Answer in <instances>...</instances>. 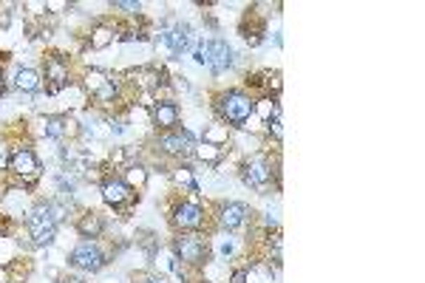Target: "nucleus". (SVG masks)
Wrapping results in <instances>:
<instances>
[{
    "mask_svg": "<svg viewBox=\"0 0 425 283\" xmlns=\"http://www.w3.org/2000/svg\"><path fill=\"white\" fill-rule=\"evenodd\" d=\"M196 62L207 65L212 74H224V71L233 65V48H230L224 40L201 43V46L196 48Z\"/></svg>",
    "mask_w": 425,
    "mask_h": 283,
    "instance_id": "1",
    "label": "nucleus"
},
{
    "mask_svg": "<svg viewBox=\"0 0 425 283\" xmlns=\"http://www.w3.org/2000/svg\"><path fill=\"white\" fill-rule=\"evenodd\" d=\"M219 113L230 125H244L255 113V102L241 91H227L219 97Z\"/></svg>",
    "mask_w": 425,
    "mask_h": 283,
    "instance_id": "2",
    "label": "nucleus"
},
{
    "mask_svg": "<svg viewBox=\"0 0 425 283\" xmlns=\"http://www.w3.org/2000/svg\"><path fill=\"white\" fill-rule=\"evenodd\" d=\"M29 233H32V241L46 247L54 241L57 235V219H54V212L48 204H37L32 209V216H29Z\"/></svg>",
    "mask_w": 425,
    "mask_h": 283,
    "instance_id": "3",
    "label": "nucleus"
},
{
    "mask_svg": "<svg viewBox=\"0 0 425 283\" xmlns=\"http://www.w3.org/2000/svg\"><path fill=\"white\" fill-rule=\"evenodd\" d=\"M71 263H74L77 269H83V272H100L105 266V255L97 247V241L86 238L74 247V252H71Z\"/></svg>",
    "mask_w": 425,
    "mask_h": 283,
    "instance_id": "4",
    "label": "nucleus"
},
{
    "mask_svg": "<svg viewBox=\"0 0 425 283\" xmlns=\"http://www.w3.org/2000/svg\"><path fill=\"white\" fill-rule=\"evenodd\" d=\"M241 176H244V184H247V187H252V190H267L269 181H272V165H269L267 156H252V159L244 162Z\"/></svg>",
    "mask_w": 425,
    "mask_h": 283,
    "instance_id": "5",
    "label": "nucleus"
},
{
    "mask_svg": "<svg viewBox=\"0 0 425 283\" xmlns=\"http://www.w3.org/2000/svg\"><path fill=\"white\" fill-rule=\"evenodd\" d=\"M9 170H12L15 176H20L23 181H29V184L40 179V162H37V156H34L29 148H18V151L12 153Z\"/></svg>",
    "mask_w": 425,
    "mask_h": 283,
    "instance_id": "6",
    "label": "nucleus"
},
{
    "mask_svg": "<svg viewBox=\"0 0 425 283\" xmlns=\"http://www.w3.org/2000/svg\"><path fill=\"white\" fill-rule=\"evenodd\" d=\"M159 148L165 153H170V156H190V153H196V142H193V136L187 130H176L173 127V130L159 136Z\"/></svg>",
    "mask_w": 425,
    "mask_h": 283,
    "instance_id": "7",
    "label": "nucleus"
},
{
    "mask_svg": "<svg viewBox=\"0 0 425 283\" xmlns=\"http://www.w3.org/2000/svg\"><path fill=\"white\" fill-rule=\"evenodd\" d=\"M207 241L204 238H198V235H182V238H176V255L184 261V263H190V266H198V263H204L207 261Z\"/></svg>",
    "mask_w": 425,
    "mask_h": 283,
    "instance_id": "8",
    "label": "nucleus"
},
{
    "mask_svg": "<svg viewBox=\"0 0 425 283\" xmlns=\"http://www.w3.org/2000/svg\"><path fill=\"white\" fill-rule=\"evenodd\" d=\"M173 221H176L179 230H198V227H204V209L193 201H184V204L176 207Z\"/></svg>",
    "mask_w": 425,
    "mask_h": 283,
    "instance_id": "9",
    "label": "nucleus"
},
{
    "mask_svg": "<svg viewBox=\"0 0 425 283\" xmlns=\"http://www.w3.org/2000/svg\"><path fill=\"white\" fill-rule=\"evenodd\" d=\"M86 85H88V91L100 99V102H114V97H116V85L102 74L100 68H94V71H88V77H86Z\"/></svg>",
    "mask_w": 425,
    "mask_h": 283,
    "instance_id": "10",
    "label": "nucleus"
},
{
    "mask_svg": "<svg viewBox=\"0 0 425 283\" xmlns=\"http://www.w3.org/2000/svg\"><path fill=\"white\" fill-rule=\"evenodd\" d=\"M133 198V187H128L122 179H108L102 181V201L111 207H122Z\"/></svg>",
    "mask_w": 425,
    "mask_h": 283,
    "instance_id": "11",
    "label": "nucleus"
},
{
    "mask_svg": "<svg viewBox=\"0 0 425 283\" xmlns=\"http://www.w3.org/2000/svg\"><path fill=\"white\" fill-rule=\"evenodd\" d=\"M247 216H250L247 204H241V201H230V204H224V207H222L219 224H222L224 230H238V227H244V224H247Z\"/></svg>",
    "mask_w": 425,
    "mask_h": 283,
    "instance_id": "12",
    "label": "nucleus"
},
{
    "mask_svg": "<svg viewBox=\"0 0 425 283\" xmlns=\"http://www.w3.org/2000/svg\"><path fill=\"white\" fill-rule=\"evenodd\" d=\"M46 83H48V94H60L68 83V65L57 57H51L46 62Z\"/></svg>",
    "mask_w": 425,
    "mask_h": 283,
    "instance_id": "13",
    "label": "nucleus"
},
{
    "mask_svg": "<svg viewBox=\"0 0 425 283\" xmlns=\"http://www.w3.org/2000/svg\"><path fill=\"white\" fill-rule=\"evenodd\" d=\"M162 46L168 48L170 57H179V54L190 46V29H187V26H173V29H168V32L162 34Z\"/></svg>",
    "mask_w": 425,
    "mask_h": 283,
    "instance_id": "14",
    "label": "nucleus"
},
{
    "mask_svg": "<svg viewBox=\"0 0 425 283\" xmlns=\"http://www.w3.org/2000/svg\"><path fill=\"white\" fill-rule=\"evenodd\" d=\"M154 125H159L162 130H173L179 125V105L168 102V99L156 102L154 105Z\"/></svg>",
    "mask_w": 425,
    "mask_h": 283,
    "instance_id": "15",
    "label": "nucleus"
},
{
    "mask_svg": "<svg viewBox=\"0 0 425 283\" xmlns=\"http://www.w3.org/2000/svg\"><path fill=\"white\" fill-rule=\"evenodd\" d=\"M40 74L34 68H20L18 74H15V88L18 91H26V94H34V91H40Z\"/></svg>",
    "mask_w": 425,
    "mask_h": 283,
    "instance_id": "16",
    "label": "nucleus"
},
{
    "mask_svg": "<svg viewBox=\"0 0 425 283\" xmlns=\"http://www.w3.org/2000/svg\"><path fill=\"white\" fill-rule=\"evenodd\" d=\"M275 275L267 263H252L250 269H244V283H272Z\"/></svg>",
    "mask_w": 425,
    "mask_h": 283,
    "instance_id": "17",
    "label": "nucleus"
},
{
    "mask_svg": "<svg viewBox=\"0 0 425 283\" xmlns=\"http://www.w3.org/2000/svg\"><path fill=\"white\" fill-rule=\"evenodd\" d=\"M77 230H80V235H83V238H97V235L102 233V219L97 216V212H88V216H83V219H80Z\"/></svg>",
    "mask_w": 425,
    "mask_h": 283,
    "instance_id": "18",
    "label": "nucleus"
},
{
    "mask_svg": "<svg viewBox=\"0 0 425 283\" xmlns=\"http://www.w3.org/2000/svg\"><path fill=\"white\" fill-rule=\"evenodd\" d=\"M196 156H198L201 162L216 165V162L224 156V151H222V145H212V142H201V145H196Z\"/></svg>",
    "mask_w": 425,
    "mask_h": 283,
    "instance_id": "19",
    "label": "nucleus"
},
{
    "mask_svg": "<svg viewBox=\"0 0 425 283\" xmlns=\"http://www.w3.org/2000/svg\"><path fill=\"white\" fill-rule=\"evenodd\" d=\"M111 40H114V32L108 26H97L94 34H91V46L94 48H105V46H111Z\"/></svg>",
    "mask_w": 425,
    "mask_h": 283,
    "instance_id": "20",
    "label": "nucleus"
},
{
    "mask_svg": "<svg viewBox=\"0 0 425 283\" xmlns=\"http://www.w3.org/2000/svg\"><path fill=\"white\" fill-rule=\"evenodd\" d=\"M145 179H148L145 167H142V165H133V167H128L125 184H128V187H142V184H145Z\"/></svg>",
    "mask_w": 425,
    "mask_h": 283,
    "instance_id": "21",
    "label": "nucleus"
},
{
    "mask_svg": "<svg viewBox=\"0 0 425 283\" xmlns=\"http://www.w3.org/2000/svg\"><path fill=\"white\" fill-rule=\"evenodd\" d=\"M173 181H176L179 187H184V190L196 193V179H193V170H187V167H179V170L173 173Z\"/></svg>",
    "mask_w": 425,
    "mask_h": 283,
    "instance_id": "22",
    "label": "nucleus"
},
{
    "mask_svg": "<svg viewBox=\"0 0 425 283\" xmlns=\"http://www.w3.org/2000/svg\"><path fill=\"white\" fill-rule=\"evenodd\" d=\"M62 133H65V122L60 116H54V119L46 122V136L48 139H62Z\"/></svg>",
    "mask_w": 425,
    "mask_h": 283,
    "instance_id": "23",
    "label": "nucleus"
},
{
    "mask_svg": "<svg viewBox=\"0 0 425 283\" xmlns=\"http://www.w3.org/2000/svg\"><path fill=\"white\" fill-rule=\"evenodd\" d=\"M267 127H269V133H272V136H275L278 142L283 139V125H281V108H278V111H275V113H272V116L267 119Z\"/></svg>",
    "mask_w": 425,
    "mask_h": 283,
    "instance_id": "24",
    "label": "nucleus"
},
{
    "mask_svg": "<svg viewBox=\"0 0 425 283\" xmlns=\"http://www.w3.org/2000/svg\"><path fill=\"white\" fill-rule=\"evenodd\" d=\"M114 9H122V12H139L142 6L136 4V0H116V4H114Z\"/></svg>",
    "mask_w": 425,
    "mask_h": 283,
    "instance_id": "25",
    "label": "nucleus"
},
{
    "mask_svg": "<svg viewBox=\"0 0 425 283\" xmlns=\"http://www.w3.org/2000/svg\"><path fill=\"white\" fill-rule=\"evenodd\" d=\"M233 249H236V247H233V238H222L219 252H222V255H233Z\"/></svg>",
    "mask_w": 425,
    "mask_h": 283,
    "instance_id": "26",
    "label": "nucleus"
},
{
    "mask_svg": "<svg viewBox=\"0 0 425 283\" xmlns=\"http://www.w3.org/2000/svg\"><path fill=\"white\" fill-rule=\"evenodd\" d=\"M230 283H244V269H238V272H233V277H230Z\"/></svg>",
    "mask_w": 425,
    "mask_h": 283,
    "instance_id": "27",
    "label": "nucleus"
},
{
    "mask_svg": "<svg viewBox=\"0 0 425 283\" xmlns=\"http://www.w3.org/2000/svg\"><path fill=\"white\" fill-rule=\"evenodd\" d=\"M145 283H165V280H159V277H151V280H145Z\"/></svg>",
    "mask_w": 425,
    "mask_h": 283,
    "instance_id": "28",
    "label": "nucleus"
},
{
    "mask_svg": "<svg viewBox=\"0 0 425 283\" xmlns=\"http://www.w3.org/2000/svg\"><path fill=\"white\" fill-rule=\"evenodd\" d=\"M0 94H4V77H0Z\"/></svg>",
    "mask_w": 425,
    "mask_h": 283,
    "instance_id": "29",
    "label": "nucleus"
},
{
    "mask_svg": "<svg viewBox=\"0 0 425 283\" xmlns=\"http://www.w3.org/2000/svg\"><path fill=\"white\" fill-rule=\"evenodd\" d=\"M62 283H80V280H62Z\"/></svg>",
    "mask_w": 425,
    "mask_h": 283,
    "instance_id": "30",
    "label": "nucleus"
}]
</instances>
